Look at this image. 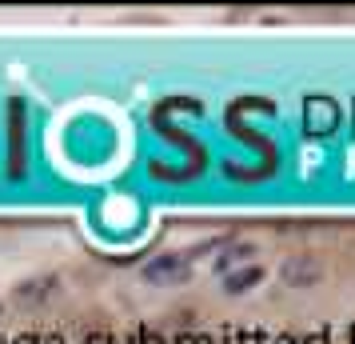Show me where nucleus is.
<instances>
[{"mask_svg": "<svg viewBox=\"0 0 355 344\" xmlns=\"http://www.w3.org/2000/svg\"><path fill=\"white\" fill-rule=\"evenodd\" d=\"M339 124V108L331 97H307L304 100V132L307 136H331Z\"/></svg>", "mask_w": 355, "mask_h": 344, "instance_id": "nucleus-1", "label": "nucleus"}, {"mask_svg": "<svg viewBox=\"0 0 355 344\" xmlns=\"http://www.w3.org/2000/svg\"><path fill=\"white\" fill-rule=\"evenodd\" d=\"M315 280H323L320 256H288L284 261V284H315Z\"/></svg>", "mask_w": 355, "mask_h": 344, "instance_id": "nucleus-2", "label": "nucleus"}, {"mask_svg": "<svg viewBox=\"0 0 355 344\" xmlns=\"http://www.w3.org/2000/svg\"><path fill=\"white\" fill-rule=\"evenodd\" d=\"M188 272H184V261L180 256H160V261H152L144 268V280H152V284H164V280H184Z\"/></svg>", "mask_w": 355, "mask_h": 344, "instance_id": "nucleus-3", "label": "nucleus"}, {"mask_svg": "<svg viewBox=\"0 0 355 344\" xmlns=\"http://www.w3.org/2000/svg\"><path fill=\"white\" fill-rule=\"evenodd\" d=\"M52 288H56V280H52V277L24 280V284L17 288V300H20V304H28V309H33V304H44V296H49Z\"/></svg>", "mask_w": 355, "mask_h": 344, "instance_id": "nucleus-4", "label": "nucleus"}, {"mask_svg": "<svg viewBox=\"0 0 355 344\" xmlns=\"http://www.w3.org/2000/svg\"><path fill=\"white\" fill-rule=\"evenodd\" d=\"M263 280V268H243L240 277L227 280V293H243V288H252V284H259Z\"/></svg>", "mask_w": 355, "mask_h": 344, "instance_id": "nucleus-5", "label": "nucleus"}, {"mask_svg": "<svg viewBox=\"0 0 355 344\" xmlns=\"http://www.w3.org/2000/svg\"><path fill=\"white\" fill-rule=\"evenodd\" d=\"M128 341H132V344H168L160 332H132Z\"/></svg>", "mask_w": 355, "mask_h": 344, "instance_id": "nucleus-6", "label": "nucleus"}, {"mask_svg": "<svg viewBox=\"0 0 355 344\" xmlns=\"http://www.w3.org/2000/svg\"><path fill=\"white\" fill-rule=\"evenodd\" d=\"M88 344H112V336L108 332H88Z\"/></svg>", "mask_w": 355, "mask_h": 344, "instance_id": "nucleus-7", "label": "nucleus"}, {"mask_svg": "<svg viewBox=\"0 0 355 344\" xmlns=\"http://www.w3.org/2000/svg\"><path fill=\"white\" fill-rule=\"evenodd\" d=\"M304 344H331V336H327V332H311Z\"/></svg>", "mask_w": 355, "mask_h": 344, "instance_id": "nucleus-8", "label": "nucleus"}, {"mask_svg": "<svg viewBox=\"0 0 355 344\" xmlns=\"http://www.w3.org/2000/svg\"><path fill=\"white\" fill-rule=\"evenodd\" d=\"M12 344H40V332H24V336H17Z\"/></svg>", "mask_w": 355, "mask_h": 344, "instance_id": "nucleus-9", "label": "nucleus"}, {"mask_svg": "<svg viewBox=\"0 0 355 344\" xmlns=\"http://www.w3.org/2000/svg\"><path fill=\"white\" fill-rule=\"evenodd\" d=\"M275 344H300V336H275Z\"/></svg>", "mask_w": 355, "mask_h": 344, "instance_id": "nucleus-10", "label": "nucleus"}, {"mask_svg": "<svg viewBox=\"0 0 355 344\" xmlns=\"http://www.w3.org/2000/svg\"><path fill=\"white\" fill-rule=\"evenodd\" d=\"M180 344H196V332H188V336H180Z\"/></svg>", "mask_w": 355, "mask_h": 344, "instance_id": "nucleus-11", "label": "nucleus"}, {"mask_svg": "<svg viewBox=\"0 0 355 344\" xmlns=\"http://www.w3.org/2000/svg\"><path fill=\"white\" fill-rule=\"evenodd\" d=\"M0 344H8V341H4V336H0Z\"/></svg>", "mask_w": 355, "mask_h": 344, "instance_id": "nucleus-12", "label": "nucleus"}, {"mask_svg": "<svg viewBox=\"0 0 355 344\" xmlns=\"http://www.w3.org/2000/svg\"><path fill=\"white\" fill-rule=\"evenodd\" d=\"M352 344H355V341H352Z\"/></svg>", "mask_w": 355, "mask_h": 344, "instance_id": "nucleus-13", "label": "nucleus"}]
</instances>
